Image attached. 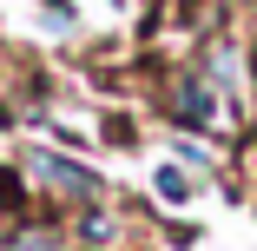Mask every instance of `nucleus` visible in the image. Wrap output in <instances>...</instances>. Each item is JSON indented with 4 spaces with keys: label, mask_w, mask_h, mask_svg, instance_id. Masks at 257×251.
<instances>
[{
    "label": "nucleus",
    "mask_w": 257,
    "mask_h": 251,
    "mask_svg": "<svg viewBox=\"0 0 257 251\" xmlns=\"http://www.w3.org/2000/svg\"><path fill=\"white\" fill-rule=\"evenodd\" d=\"M159 192L172 198V205H185V198H191V179H185L178 165H165V172H159Z\"/></svg>",
    "instance_id": "7ed1b4c3"
},
{
    "label": "nucleus",
    "mask_w": 257,
    "mask_h": 251,
    "mask_svg": "<svg viewBox=\"0 0 257 251\" xmlns=\"http://www.w3.org/2000/svg\"><path fill=\"white\" fill-rule=\"evenodd\" d=\"M27 165H33V179H40L46 192H53V198H73V205H86V198H99V172H86V165L60 159V152H33Z\"/></svg>",
    "instance_id": "f257e3e1"
},
{
    "label": "nucleus",
    "mask_w": 257,
    "mask_h": 251,
    "mask_svg": "<svg viewBox=\"0 0 257 251\" xmlns=\"http://www.w3.org/2000/svg\"><path fill=\"white\" fill-rule=\"evenodd\" d=\"M172 113H178V126H211L218 99H211V86H204L198 73H178L172 79Z\"/></svg>",
    "instance_id": "f03ea898"
},
{
    "label": "nucleus",
    "mask_w": 257,
    "mask_h": 251,
    "mask_svg": "<svg viewBox=\"0 0 257 251\" xmlns=\"http://www.w3.org/2000/svg\"><path fill=\"white\" fill-rule=\"evenodd\" d=\"M79 238H92V244H99V238H112V218H99V212L79 218Z\"/></svg>",
    "instance_id": "20e7f679"
},
{
    "label": "nucleus",
    "mask_w": 257,
    "mask_h": 251,
    "mask_svg": "<svg viewBox=\"0 0 257 251\" xmlns=\"http://www.w3.org/2000/svg\"><path fill=\"white\" fill-rule=\"evenodd\" d=\"M0 205L20 212V179H14V172H0Z\"/></svg>",
    "instance_id": "39448f33"
}]
</instances>
